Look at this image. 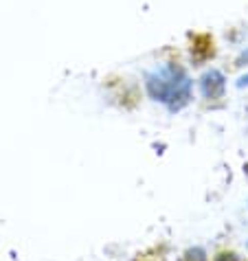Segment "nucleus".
<instances>
[{"mask_svg": "<svg viewBox=\"0 0 248 261\" xmlns=\"http://www.w3.org/2000/svg\"><path fill=\"white\" fill-rule=\"evenodd\" d=\"M200 86H202V95L207 99H217L224 92V75L220 70L204 72L200 79Z\"/></svg>", "mask_w": 248, "mask_h": 261, "instance_id": "f03ea898", "label": "nucleus"}, {"mask_svg": "<svg viewBox=\"0 0 248 261\" xmlns=\"http://www.w3.org/2000/svg\"><path fill=\"white\" fill-rule=\"evenodd\" d=\"M237 86H239V88H244V86H248V75H244L242 79H239V82H237Z\"/></svg>", "mask_w": 248, "mask_h": 261, "instance_id": "39448f33", "label": "nucleus"}, {"mask_svg": "<svg viewBox=\"0 0 248 261\" xmlns=\"http://www.w3.org/2000/svg\"><path fill=\"white\" fill-rule=\"evenodd\" d=\"M244 64H248V48L239 55V60H237V66H244Z\"/></svg>", "mask_w": 248, "mask_h": 261, "instance_id": "7ed1b4c3", "label": "nucleus"}, {"mask_svg": "<svg viewBox=\"0 0 248 261\" xmlns=\"http://www.w3.org/2000/svg\"><path fill=\"white\" fill-rule=\"evenodd\" d=\"M182 77H185V72H182L178 66H169V68H163L160 72H154V75L147 77L150 95L154 99L165 101V103H167V99H169L173 86H176Z\"/></svg>", "mask_w": 248, "mask_h": 261, "instance_id": "f257e3e1", "label": "nucleus"}, {"mask_svg": "<svg viewBox=\"0 0 248 261\" xmlns=\"http://www.w3.org/2000/svg\"><path fill=\"white\" fill-rule=\"evenodd\" d=\"M193 255H195L198 261H204V252L202 250H189V257H193Z\"/></svg>", "mask_w": 248, "mask_h": 261, "instance_id": "20e7f679", "label": "nucleus"}]
</instances>
